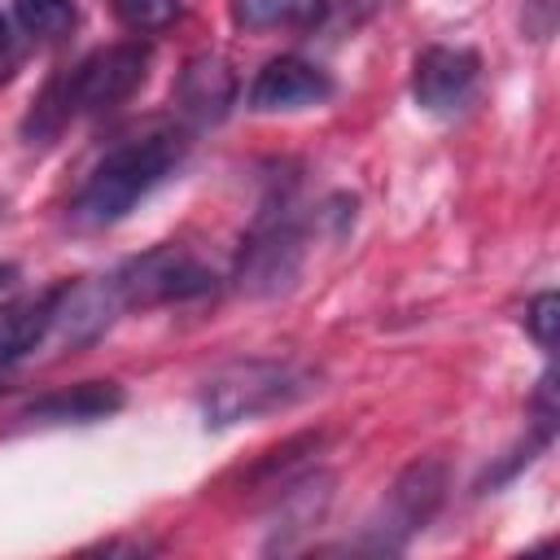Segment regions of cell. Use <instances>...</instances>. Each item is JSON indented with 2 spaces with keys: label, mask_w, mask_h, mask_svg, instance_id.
Returning a JSON list of instances; mask_svg holds the SVG:
<instances>
[{
  "label": "cell",
  "mask_w": 560,
  "mask_h": 560,
  "mask_svg": "<svg viewBox=\"0 0 560 560\" xmlns=\"http://www.w3.org/2000/svg\"><path fill=\"white\" fill-rule=\"evenodd\" d=\"M149 66H153V48L144 39H118V44L92 48L74 66L52 70L22 118V140L52 144L70 122L118 109L149 79Z\"/></svg>",
  "instance_id": "1"
},
{
  "label": "cell",
  "mask_w": 560,
  "mask_h": 560,
  "mask_svg": "<svg viewBox=\"0 0 560 560\" xmlns=\"http://www.w3.org/2000/svg\"><path fill=\"white\" fill-rule=\"evenodd\" d=\"M188 144H192V131L179 122L175 127L158 122V127L122 136L88 171L83 188L70 201V219L79 228H109V223L127 219L158 184H166L184 166Z\"/></svg>",
  "instance_id": "2"
},
{
  "label": "cell",
  "mask_w": 560,
  "mask_h": 560,
  "mask_svg": "<svg viewBox=\"0 0 560 560\" xmlns=\"http://www.w3.org/2000/svg\"><path fill=\"white\" fill-rule=\"evenodd\" d=\"M306 228L311 219L298 206V179L293 175L271 179L236 249V267H232L236 289L245 298L289 293L306 258Z\"/></svg>",
  "instance_id": "3"
},
{
  "label": "cell",
  "mask_w": 560,
  "mask_h": 560,
  "mask_svg": "<svg viewBox=\"0 0 560 560\" xmlns=\"http://www.w3.org/2000/svg\"><path fill=\"white\" fill-rule=\"evenodd\" d=\"M319 389V372L289 363V359H236L219 368L201 394V424L206 429H232L241 420H258L271 411H289L293 402L311 398Z\"/></svg>",
  "instance_id": "4"
},
{
  "label": "cell",
  "mask_w": 560,
  "mask_h": 560,
  "mask_svg": "<svg viewBox=\"0 0 560 560\" xmlns=\"http://www.w3.org/2000/svg\"><path fill=\"white\" fill-rule=\"evenodd\" d=\"M446 499V464L438 455H420L411 459L394 481L389 490L381 494L376 512L363 521V534H359V547L363 551H402L442 508Z\"/></svg>",
  "instance_id": "5"
},
{
  "label": "cell",
  "mask_w": 560,
  "mask_h": 560,
  "mask_svg": "<svg viewBox=\"0 0 560 560\" xmlns=\"http://www.w3.org/2000/svg\"><path fill=\"white\" fill-rule=\"evenodd\" d=\"M122 311H153L175 302H197L219 289V276L184 245H153L109 271Z\"/></svg>",
  "instance_id": "6"
},
{
  "label": "cell",
  "mask_w": 560,
  "mask_h": 560,
  "mask_svg": "<svg viewBox=\"0 0 560 560\" xmlns=\"http://www.w3.org/2000/svg\"><path fill=\"white\" fill-rule=\"evenodd\" d=\"M236 70L223 52H197L184 61V70L171 83V105L179 127L201 131V127H219L232 105H236Z\"/></svg>",
  "instance_id": "7"
},
{
  "label": "cell",
  "mask_w": 560,
  "mask_h": 560,
  "mask_svg": "<svg viewBox=\"0 0 560 560\" xmlns=\"http://www.w3.org/2000/svg\"><path fill=\"white\" fill-rule=\"evenodd\" d=\"M481 83V57L455 44H429L411 66V96L429 114H459Z\"/></svg>",
  "instance_id": "8"
},
{
  "label": "cell",
  "mask_w": 560,
  "mask_h": 560,
  "mask_svg": "<svg viewBox=\"0 0 560 560\" xmlns=\"http://www.w3.org/2000/svg\"><path fill=\"white\" fill-rule=\"evenodd\" d=\"M332 92H337V83H332V74H328L324 66L284 52V57H271V61L254 74V83H249V92H245V105H249L254 114H289V109L324 105Z\"/></svg>",
  "instance_id": "9"
},
{
  "label": "cell",
  "mask_w": 560,
  "mask_h": 560,
  "mask_svg": "<svg viewBox=\"0 0 560 560\" xmlns=\"http://www.w3.org/2000/svg\"><path fill=\"white\" fill-rule=\"evenodd\" d=\"M122 315L118 289L105 276H83V280H61V298H57V315H52V337L61 346H92L114 319Z\"/></svg>",
  "instance_id": "10"
},
{
  "label": "cell",
  "mask_w": 560,
  "mask_h": 560,
  "mask_svg": "<svg viewBox=\"0 0 560 560\" xmlns=\"http://www.w3.org/2000/svg\"><path fill=\"white\" fill-rule=\"evenodd\" d=\"M127 394L118 381H79V385H61L52 394L31 398L18 411V424L26 429H66V424H96L109 420L114 411H122Z\"/></svg>",
  "instance_id": "11"
},
{
  "label": "cell",
  "mask_w": 560,
  "mask_h": 560,
  "mask_svg": "<svg viewBox=\"0 0 560 560\" xmlns=\"http://www.w3.org/2000/svg\"><path fill=\"white\" fill-rule=\"evenodd\" d=\"M332 503V472H298V477H284L280 481V494H276V508H271V538H267V551H289L298 534L315 529L324 521Z\"/></svg>",
  "instance_id": "12"
},
{
  "label": "cell",
  "mask_w": 560,
  "mask_h": 560,
  "mask_svg": "<svg viewBox=\"0 0 560 560\" xmlns=\"http://www.w3.org/2000/svg\"><path fill=\"white\" fill-rule=\"evenodd\" d=\"M57 298H61V284L0 302V368H13L18 359H26L35 346H44L52 337Z\"/></svg>",
  "instance_id": "13"
},
{
  "label": "cell",
  "mask_w": 560,
  "mask_h": 560,
  "mask_svg": "<svg viewBox=\"0 0 560 560\" xmlns=\"http://www.w3.org/2000/svg\"><path fill=\"white\" fill-rule=\"evenodd\" d=\"M324 13H328V0H236V22L254 31H267V26L311 31L324 22Z\"/></svg>",
  "instance_id": "14"
},
{
  "label": "cell",
  "mask_w": 560,
  "mask_h": 560,
  "mask_svg": "<svg viewBox=\"0 0 560 560\" xmlns=\"http://www.w3.org/2000/svg\"><path fill=\"white\" fill-rule=\"evenodd\" d=\"M13 22L39 44H57L79 26L74 0H13Z\"/></svg>",
  "instance_id": "15"
},
{
  "label": "cell",
  "mask_w": 560,
  "mask_h": 560,
  "mask_svg": "<svg viewBox=\"0 0 560 560\" xmlns=\"http://www.w3.org/2000/svg\"><path fill=\"white\" fill-rule=\"evenodd\" d=\"M109 9L131 35H158L184 13V0H109Z\"/></svg>",
  "instance_id": "16"
},
{
  "label": "cell",
  "mask_w": 560,
  "mask_h": 560,
  "mask_svg": "<svg viewBox=\"0 0 560 560\" xmlns=\"http://www.w3.org/2000/svg\"><path fill=\"white\" fill-rule=\"evenodd\" d=\"M556 319H560V298L547 289V293H538L529 306H525V332L551 354V346H556Z\"/></svg>",
  "instance_id": "17"
},
{
  "label": "cell",
  "mask_w": 560,
  "mask_h": 560,
  "mask_svg": "<svg viewBox=\"0 0 560 560\" xmlns=\"http://www.w3.org/2000/svg\"><path fill=\"white\" fill-rule=\"evenodd\" d=\"M521 26H525L529 39H547L556 31V0H525Z\"/></svg>",
  "instance_id": "18"
},
{
  "label": "cell",
  "mask_w": 560,
  "mask_h": 560,
  "mask_svg": "<svg viewBox=\"0 0 560 560\" xmlns=\"http://www.w3.org/2000/svg\"><path fill=\"white\" fill-rule=\"evenodd\" d=\"M13 35H9V18L0 13V79H9V70H13Z\"/></svg>",
  "instance_id": "19"
},
{
  "label": "cell",
  "mask_w": 560,
  "mask_h": 560,
  "mask_svg": "<svg viewBox=\"0 0 560 560\" xmlns=\"http://www.w3.org/2000/svg\"><path fill=\"white\" fill-rule=\"evenodd\" d=\"M13 280H18V267L13 262H0V289H9Z\"/></svg>",
  "instance_id": "20"
}]
</instances>
